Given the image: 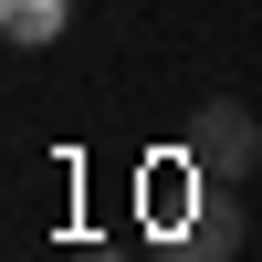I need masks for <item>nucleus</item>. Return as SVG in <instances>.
Segmentation results:
<instances>
[{"mask_svg": "<svg viewBox=\"0 0 262 262\" xmlns=\"http://www.w3.org/2000/svg\"><path fill=\"white\" fill-rule=\"evenodd\" d=\"M179 158H189V179H210V189H242L252 179V168H262V126L242 116V105H200V126H189V147H179Z\"/></svg>", "mask_w": 262, "mask_h": 262, "instance_id": "nucleus-1", "label": "nucleus"}, {"mask_svg": "<svg viewBox=\"0 0 262 262\" xmlns=\"http://www.w3.org/2000/svg\"><path fill=\"white\" fill-rule=\"evenodd\" d=\"M158 252H168V262H252V221L231 210V189H210V179H200V210H189V231H168Z\"/></svg>", "mask_w": 262, "mask_h": 262, "instance_id": "nucleus-2", "label": "nucleus"}, {"mask_svg": "<svg viewBox=\"0 0 262 262\" xmlns=\"http://www.w3.org/2000/svg\"><path fill=\"white\" fill-rule=\"evenodd\" d=\"M0 32L11 42H63L74 32V0H0Z\"/></svg>", "mask_w": 262, "mask_h": 262, "instance_id": "nucleus-3", "label": "nucleus"}, {"mask_svg": "<svg viewBox=\"0 0 262 262\" xmlns=\"http://www.w3.org/2000/svg\"><path fill=\"white\" fill-rule=\"evenodd\" d=\"M74 262H116V252H74Z\"/></svg>", "mask_w": 262, "mask_h": 262, "instance_id": "nucleus-4", "label": "nucleus"}]
</instances>
